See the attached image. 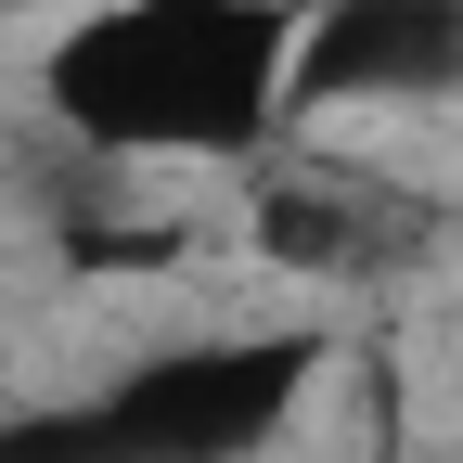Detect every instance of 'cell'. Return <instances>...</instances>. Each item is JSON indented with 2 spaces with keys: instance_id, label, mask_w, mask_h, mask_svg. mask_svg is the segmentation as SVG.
<instances>
[{
  "instance_id": "obj_5",
  "label": "cell",
  "mask_w": 463,
  "mask_h": 463,
  "mask_svg": "<svg viewBox=\"0 0 463 463\" xmlns=\"http://www.w3.org/2000/svg\"><path fill=\"white\" fill-rule=\"evenodd\" d=\"M0 14H39V0H0Z\"/></svg>"
},
{
  "instance_id": "obj_1",
  "label": "cell",
  "mask_w": 463,
  "mask_h": 463,
  "mask_svg": "<svg viewBox=\"0 0 463 463\" xmlns=\"http://www.w3.org/2000/svg\"><path fill=\"white\" fill-rule=\"evenodd\" d=\"M309 0H78L39 39V116L103 167H232L297 116Z\"/></svg>"
},
{
  "instance_id": "obj_6",
  "label": "cell",
  "mask_w": 463,
  "mask_h": 463,
  "mask_svg": "<svg viewBox=\"0 0 463 463\" xmlns=\"http://www.w3.org/2000/svg\"><path fill=\"white\" fill-rule=\"evenodd\" d=\"M373 463H399V450H373Z\"/></svg>"
},
{
  "instance_id": "obj_2",
  "label": "cell",
  "mask_w": 463,
  "mask_h": 463,
  "mask_svg": "<svg viewBox=\"0 0 463 463\" xmlns=\"http://www.w3.org/2000/svg\"><path fill=\"white\" fill-rule=\"evenodd\" d=\"M322 322H258V335H167L65 399L0 425V463H258L297 438L322 386Z\"/></svg>"
},
{
  "instance_id": "obj_3",
  "label": "cell",
  "mask_w": 463,
  "mask_h": 463,
  "mask_svg": "<svg viewBox=\"0 0 463 463\" xmlns=\"http://www.w3.org/2000/svg\"><path fill=\"white\" fill-rule=\"evenodd\" d=\"M463 103V0H309L297 116H399Z\"/></svg>"
},
{
  "instance_id": "obj_4",
  "label": "cell",
  "mask_w": 463,
  "mask_h": 463,
  "mask_svg": "<svg viewBox=\"0 0 463 463\" xmlns=\"http://www.w3.org/2000/svg\"><path fill=\"white\" fill-rule=\"evenodd\" d=\"M245 245L270 270H297V283H373L425 245L412 206H399L386 181H347V167H283V181H258L245 206Z\"/></svg>"
}]
</instances>
